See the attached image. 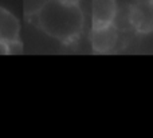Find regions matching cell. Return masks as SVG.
I'll return each instance as SVG.
<instances>
[{"instance_id":"1","label":"cell","mask_w":153,"mask_h":138,"mask_svg":"<svg viewBox=\"0 0 153 138\" xmlns=\"http://www.w3.org/2000/svg\"><path fill=\"white\" fill-rule=\"evenodd\" d=\"M32 20L47 36L63 43L78 39L85 23L79 5H67L58 0H46L35 11Z\"/></svg>"},{"instance_id":"2","label":"cell","mask_w":153,"mask_h":138,"mask_svg":"<svg viewBox=\"0 0 153 138\" xmlns=\"http://www.w3.org/2000/svg\"><path fill=\"white\" fill-rule=\"evenodd\" d=\"M132 27L143 34L153 31V0H134L129 10Z\"/></svg>"},{"instance_id":"3","label":"cell","mask_w":153,"mask_h":138,"mask_svg":"<svg viewBox=\"0 0 153 138\" xmlns=\"http://www.w3.org/2000/svg\"><path fill=\"white\" fill-rule=\"evenodd\" d=\"M90 42H91V48L95 54H109L117 46L118 31L114 24L91 28Z\"/></svg>"},{"instance_id":"4","label":"cell","mask_w":153,"mask_h":138,"mask_svg":"<svg viewBox=\"0 0 153 138\" xmlns=\"http://www.w3.org/2000/svg\"><path fill=\"white\" fill-rule=\"evenodd\" d=\"M116 15V0H91V28L114 24Z\"/></svg>"},{"instance_id":"5","label":"cell","mask_w":153,"mask_h":138,"mask_svg":"<svg viewBox=\"0 0 153 138\" xmlns=\"http://www.w3.org/2000/svg\"><path fill=\"white\" fill-rule=\"evenodd\" d=\"M19 34H20L19 19L10 10L0 5V42L5 44L18 42Z\"/></svg>"},{"instance_id":"6","label":"cell","mask_w":153,"mask_h":138,"mask_svg":"<svg viewBox=\"0 0 153 138\" xmlns=\"http://www.w3.org/2000/svg\"><path fill=\"white\" fill-rule=\"evenodd\" d=\"M4 54H11L10 44H5V43L0 42V55H4Z\"/></svg>"},{"instance_id":"7","label":"cell","mask_w":153,"mask_h":138,"mask_svg":"<svg viewBox=\"0 0 153 138\" xmlns=\"http://www.w3.org/2000/svg\"><path fill=\"white\" fill-rule=\"evenodd\" d=\"M58 1L63 3V4H67V5H79L81 0H58Z\"/></svg>"}]
</instances>
